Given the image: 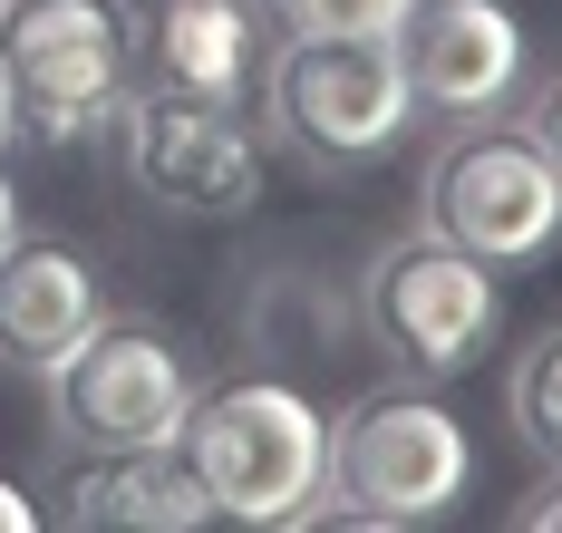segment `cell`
<instances>
[{
    "label": "cell",
    "instance_id": "obj_1",
    "mask_svg": "<svg viewBox=\"0 0 562 533\" xmlns=\"http://www.w3.org/2000/svg\"><path fill=\"white\" fill-rule=\"evenodd\" d=\"M175 456L214 495V524H321L330 495V417L291 378H233L184 408Z\"/></svg>",
    "mask_w": 562,
    "mask_h": 533
},
{
    "label": "cell",
    "instance_id": "obj_2",
    "mask_svg": "<svg viewBox=\"0 0 562 533\" xmlns=\"http://www.w3.org/2000/svg\"><path fill=\"white\" fill-rule=\"evenodd\" d=\"M475 485V446L456 408L417 398V388H389V398H359V408L330 427V495L321 514L369 533H407L456 514V495Z\"/></svg>",
    "mask_w": 562,
    "mask_h": 533
},
{
    "label": "cell",
    "instance_id": "obj_3",
    "mask_svg": "<svg viewBox=\"0 0 562 533\" xmlns=\"http://www.w3.org/2000/svg\"><path fill=\"white\" fill-rule=\"evenodd\" d=\"M0 59L20 88V136L78 146L116 126L136 88V20L116 0H0Z\"/></svg>",
    "mask_w": 562,
    "mask_h": 533
},
{
    "label": "cell",
    "instance_id": "obj_4",
    "mask_svg": "<svg viewBox=\"0 0 562 533\" xmlns=\"http://www.w3.org/2000/svg\"><path fill=\"white\" fill-rule=\"evenodd\" d=\"M262 107L321 166H369L417 117L407 68H397V39H311V30H291L272 59H262Z\"/></svg>",
    "mask_w": 562,
    "mask_h": 533
},
{
    "label": "cell",
    "instance_id": "obj_5",
    "mask_svg": "<svg viewBox=\"0 0 562 533\" xmlns=\"http://www.w3.org/2000/svg\"><path fill=\"white\" fill-rule=\"evenodd\" d=\"M427 234H447L456 252H475L485 272L505 262H543L562 234V175L533 146V126H485L465 117L437 175H427Z\"/></svg>",
    "mask_w": 562,
    "mask_h": 533
},
{
    "label": "cell",
    "instance_id": "obj_6",
    "mask_svg": "<svg viewBox=\"0 0 562 533\" xmlns=\"http://www.w3.org/2000/svg\"><path fill=\"white\" fill-rule=\"evenodd\" d=\"M369 330L389 340L397 368H417V378H456V368H475L485 340H495V272L475 262V252H456L447 234H397L379 262H369Z\"/></svg>",
    "mask_w": 562,
    "mask_h": 533
},
{
    "label": "cell",
    "instance_id": "obj_7",
    "mask_svg": "<svg viewBox=\"0 0 562 533\" xmlns=\"http://www.w3.org/2000/svg\"><path fill=\"white\" fill-rule=\"evenodd\" d=\"M116 146H126V175L166 214H194V224H224V214H243L262 194V136H252L243 107H214V98L126 88Z\"/></svg>",
    "mask_w": 562,
    "mask_h": 533
},
{
    "label": "cell",
    "instance_id": "obj_8",
    "mask_svg": "<svg viewBox=\"0 0 562 533\" xmlns=\"http://www.w3.org/2000/svg\"><path fill=\"white\" fill-rule=\"evenodd\" d=\"M49 398H58V427L88 456H116V446H175L184 408H194V378H184L175 340L98 310V330L49 368Z\"/></svg>",
    "mask_w": 562,
    "mask_h": 533
},
{
    "label": "cell",
    "instance_id": "obj_9",
    "mask_svg": "<svg viewBox=\"0 0 562 533\" xmlns=\"http://www.w3.org/2000/svg\"><path fill=\"white\" fill-rule=\"evenodd\" d=\"M389 39L407 68V98L437 117H495L524 88V30L505 0H407Z\"/></svg>",
    "mask_w": 562,
    "mask_h": 533
},
{
    "label": "cell",
    "instance_id": "obj_10",
    "mask_svg": "<svg viewBox=\"0 0 562 533\" xmlns=\"http://www.w3.org/2000/svg\"><path fill=\"white\" fill-rule=\"evenodd\" d=\"M146 88L252 107V88H262V0H156L146 10Z\"/></svg>",
    "mask_w": 562,
    "mask_h": 533
},
{
    "label": "cell",
    "instance_id": "obj_11",
    "mask_svg": "<svg viewBox=\"0 0 562 533\" xmlns=\"http://www.w3.org/2000/svg\"><path fill=\"white\" fill-rule=\"evenodd\" d=\"M98 282L68 242H40V234H10L0 242V368H30L49 378L58 359L98 330Z\"/></svg>",
    "mask_w": 562,
    "mask_h": 533
},
{
    "label": "cell",
    "instance_id": "obj_12",
    "mask_svg": "<svg viewBox=\"0 0 562 533\" xmlns=\"http://www.w3.org/2000/svg\"><path fill=\"white\" fill-rule=\"evenodd\" d=\"M68 524H116V533H194L214 524V495L194 485V466L175 446H116L98 466L68 475Z\"/></svg>",
    "mask_w": 562,
    "mask_h": 533
},
{
    "label": "cell",
    "instance_id": "obj_13",
    "mask_svg": "<svg viewBox=\"0 0 562 533\" xmlns=\"http://www.w3.org/2000/svg\"><path fill=\"white\" fill-rule=\"evenodd\" d=\"M514 427H524V446L562 475V330H543L533 350L514 359Z\"/></svg>",
    "mask_w": 562,
    "mask_h": 533
},
{
    "label": "cell",
    "instance_id": "obj_14",
    "mask_svg": "<svg viewBox=\"0 0 562 533\" xmlns=\"http://www.w3.org/2000/svg\"><path fill=\"white\" fill-rule=\"evenodd\" d=\"M281 30H311V39H389L407 20V0H272Z\"/></svg>",
    "mask_w": 562,
    "mask_h": 533
},
{
    "label": "cell",
    "instance_id": "obj_15",
    "mask_svg": "<svg viewBox=\"0 0 562 533\" xmlns=\"http://www.w3.org/2000/svg\"><path fill=\"white\" fill-rule=\"evenodd\" d=\"M533 146L553 156V175H562V88H543V107H533Z\"/></svg>",
    "mask_w": 562,
    "mask_h": 533
},
{
    "label": "cell",
    "instance_id": "obj_16",
    "mask_svg": "<svg viewBox=\"0 0 562 533\" xmlns=\"http://www.w3.org/2000/svg\"><path fill=\"white\" fill-rule=\"evenodd\" d=\"M0 533H40V504H30L10 475H0Z\"/></svg>",
    "mask_w": 562,
    "mask_h": 533
},
{
    "label": "cell",
    "instance_id": "obj_17",
    "mask_svg": "<svg viewBox=\"0 0 562 533\" xmlns=\"http://www.w3.org/2000/svg\"><path fill=\"white\" fill-rule=\"evenodd\" d=\"M524 533H562V475H553V495H533V504H524Z\"/></svg>",
    "mask_w": 562,
    "mask_h": 533
},
{
    "label": "cell",
    "instance_id": "obj_18",
    "mask_svg": "<svg viewBox=\"0 0 562 533\" xmlns=\"http://www.w3.org/2000/svg\"><path fill=\"white\" fill-rule=\"evenodd\" d=\"M20 136V88H10V59H0V146Z\"/></svg>",
    "mask_w": 562,
    "mask_h": 533
},
{
    "label": "cell",
    "instance_id": "obj_19",
    "mask_svg": "<svg viewBox=\"0 0 562 533\" xmlns=\"http://www.w3.org/2000/svg\"><path fill=\"white\" fill-rule=\"evenodd\" d=\"M20 234V194H10V175H0V242Z\"/></svg>",
    "mask_w": 562,
    "mask_h": 533
}]
</instances>
